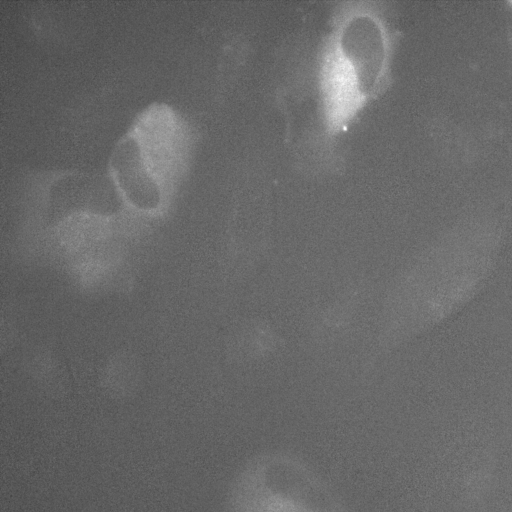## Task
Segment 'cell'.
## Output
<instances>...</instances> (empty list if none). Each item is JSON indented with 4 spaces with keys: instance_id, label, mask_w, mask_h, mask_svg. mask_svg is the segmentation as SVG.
<instances>
[{
    "instance_id": "cell-1",
    "label": "cell",
    "mask_w": 512,
    "mask_h": 512,
    "mask_svg": "<svg viewBox=\"0 0 512 512\" xmlns=\"http://www.w3.org/2000/svg\"><path fill=\"white\" fill-rule=\"evenodd\" d=\"M508 232L498 222L454 225L414 253L391 281L381 307L376 349L391 353L446 324L492 281Z\"/></svg>"
},
{
    "instance_id": "cell-2",
    "label": "cell",
    "mask_w": 512,
    "mask_h": 512,
    "mask_svg": "<svg viewBox=\"0 0 512 512\" xmlns=\"http://www.w3.org/2000/svg\"><path fill=\"white\" fill-rule=\"evenodd\" d=\"M192 146V129L182 114L165 103L149 104L109 159V174L121 199L141 212L163 209L187 173Z\"/></svg>"
},
{
    "instance_id": "cell-3",
    "label": "cell",
    "mask_w": 512,
    "mask_h": 512,
    "mask_svg": "<svg viewBox=\"0 0 512 512\" xmlns=\"http://www.w3.org/2000/svg\"><path fill=\"white\" fill-rule=\"evenodd\" d=\"M225 512H349L332 486L299 456L261 452L249 459L228 490Z\"/></svg>"
},
{
    "instance_id": "cell-4",
    "label": "cell",
    "mask_w": 512,
    "mask_h": 512,
    "mask_svg": "<svg viewBox=\"0 0 512 512\" xmlns=\"http://www.w3.org/2000/svg\"><path fill=\"white\" fill-rule=\"evenodd\" d=\"M356 64L339 39L330 43L323 58L321 83L327 121L333 130L344 127L364 101Z\"/></svg>"
}]
</instances>
